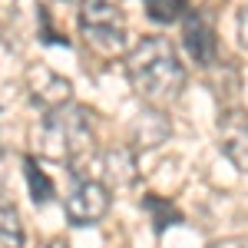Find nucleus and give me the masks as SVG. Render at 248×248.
Here are the masks:
<instances>
[{"label": "nucleus", "mask_w": 248, "mask_h": 248, "mask_svg": "<svg viewBox=\"0 0 248 248\" xmlns=\"http://www.w3.org/2000/svg\"><path fill=\"white\" fill-rule=\"evenodd\" d=\"M129 86L153 106L175 103L186 90V66L169 37H142L126 53Z\"/></svg>", "instance_id": "f257e3e1"}, {"label": "nucleus", "mask_w": 248, "mask_h": 248, "mask_svg": "<svg viewBox=\"0 0 248 248\" xmlns=\"http://www.w3.org/2000/svg\"><path fill=\"white\" fill-rule=\"evenodd\" d=\"M93 113L79 103H66L60 109H50L33 129L37 153L53 159V162H66L73 169L93 155Z\"/></svg>", "instance_id": "f03ea898"}, {"label": "nucleus", "mask_w": 248, "mask_h": 248, "mask_svg": "<svg viewBox=\"0 0 248 248\" xmlns=\"http://www.w3.org/2000/svg\"><path fill=\"white\" fill-rule=\"evenodd\" d=\"M79 37L99 57H123L129 46V27L123 10L109 0H83L79 3Z\"/></svg>", "instance_id": "7ed1b4c3"}, {"label": "nucleus", "mask_w": 248, "mask_h": 248, "mask_svg": "<svg viewBox=\"0 0 248 248\" xmlns=\"http://www.w3.org/2000/svg\"><path fill=\"white\" fill-rule=\"evenodd\" d=\"M63 212L70 225H96L109 212V189L99 179H77V186L63 199Z\"/></svg>", "instance_id": "20e7f679"}, {"label": "nucleus", "mask_w": 248, "mask_h": 248, "mask_svg": "<svg viewBox=\"0 0 248 248\" xmlns=\"http://www.w3.org/2000/svg\"><path fill=\"white\" fill-rule=\"evenodd\" d=\"M182 43H186V53H189L202 70H209L218 63V37H215V27L202 10H189L182 17Z\"/></svg>", "instance_id": "39448f33"}, {"label": "nucleus", "mask_w": 248, "mask_h": 248, "mask_svg": "<svg viewBox=\"0 0 248 248\" xmlns=\"http://www.w3.org/2000/svg\"><path fill=\"white\" fill-rule=\"evenodd\" d=\"M218 146L238 172H248V113L225 109L218 116Z\"/></svg>", "instance_id": "423d86ee"}, {"label": "nucleus", "mask_w": 248, "mask_h": 248, "mask_svg": "<svg viewBox=\"0 0 248 248\" xmlns=\"http://www.w3.org/2000/svg\"><path fill=\"white\" fill-rule=\"evenodd\" d=\"M27 86H30L33 103H40L46 113L66 106V103H73V86H70V79L53 73L50 66H30V70H27Z\"/></svg>", "instance_id": "0eeeda50"}, {"label": "nucleus", "mask_w": 248, "mask_h": 248, "mask_svg": "<svg viewBox=\"0 0 248 248\" xmlns=\"http://www.w3.org/2000/svg\"><path fill=\"white\" fill-rule=\"evenodd\" d=\"M99 169H103V186L109 189V186H116V189H126V186H133L136 175H139V166H136V153L129 149V146H109L106 153H99Z\"/></svg>", "instance_id": "6e6552de"}, {"label": "nucleus", "mask_w": 248, "mask_h": 248, "mask_svg": "<svg viewBox=\"0 0 248 248\" xmlns=\"http://www.w3.org/2000/svg\"><path fill=\"white\" fill-rule=\"evenodd\" d=\"M129 133H133L136 149H155V146H162V142L169 139L172 123L159 106H153V109H142V113L136 116Z\"/></svg>", "instance_id": "1a4fd4ad"}, {"label": "nucleus", "mask_w": 248, "mask_h": 248, "mask_svg": "<svg viewBox=\"0 0 248 248\" xmlns=\"http://www.w3.org/2000/svg\"><path fill=\"white\" fill-rule=\"evenodd\" d=\"M27 232H23V218L14 199L0 195V248H23Z\"/></svg>", "instance_id": "9d476101"}, {"label": "nucleus", "mask_w": 248, "mask_h": 248, "mask_svg": "<svg viewBox=\"0 0 248 248\" xmlns=\"http://www.w3.org/2000/svg\"><path fill=\"white\" fill-rule=\"evenodd\" d=\"M142 209L149 212L155 232H166L169 225H179V222H182V212L175 209L169 199H162V195H146V199H142Z\"/></svg>", "instance_id": "9b49d317"}, {"label": "nucleus", "mask_w": 248, "mask_h": 248, "mask_svg": "<svg viewBox=\"0 0 248 248\" xmlns=\"http://www.w3.org/2000/svg\"><path fill=\"white\" fill-rule=\"evenodd\" d=\"M23 172H27L30 199H33L37 205H46V202L53 199V182H50V175L37 166V159H33V155H27V159H23Z\"/></svg>", "instance_id": "f8f14e48"}, {"label": "nucleus", "mask_w": 248, "mask_h": 248, "mask_svg": "<svg viewBox=\"0 0 248 248\" xmlns=\"http://www.w3.org/2000/svg\"><path fill=\"white\" fill-rule=\"evenodd\" d=\"M142 7H146L149 20H155V23H175L189 14L186 0H142Z\"/></svg>", "instance_id": "ddd939ff"}, {"label": "nucleus", "mask_w": 248, "mask_h": 248, "mask_svg": "<svg viewBox=\"0 0 248 248\" xmlns=\"http://www.w3.org/2000/svg\"><path fill=\"white\" fill-rule=\"evenodd\" d=\"M238 43H242V50L248 53V3L238 10Z\"/></svg>", "instance_id": "4468645a"}, {"label": "nucleus", "mask_w": 248, "mask_h": 248, "mask_svg": "<svg viewBox=\"0 0 248 248\" xmlns=\"http://www.w3.org/2000/svg\"><path fill=\"white\" fill-rule=\"evenodd\" d=\"M205 248H248V242L245 238H222V242H212Z\"/></svg>", "instance_id": "2eb2a0df"}, {"label": "nucleus", "mask_w": 248, "mask_h": 248, "mask_svg": "<svg viewBox=\"0 0 248 248\" xmlns=\"http://www.w3.org/2000/svg\"><path fill=\"white\" fill-rule=\"evenodd\" d=\"M46 248H70V245H66L63 238H53V242H46Z\"/></svg>", "instance_id": "dca6fc26"}]
</instances>
